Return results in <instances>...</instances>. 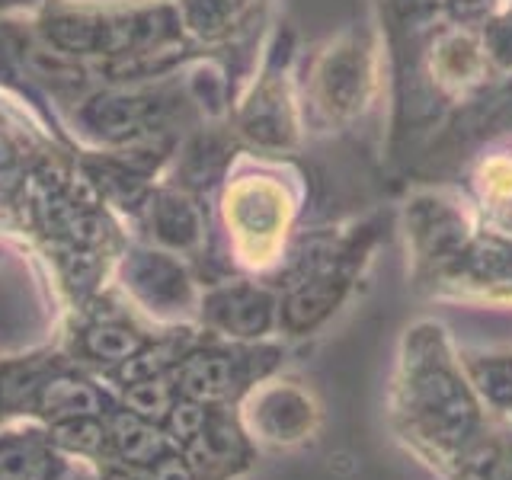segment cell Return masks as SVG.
Masks as SVG:
<instances>
[{"label": "cell", "mask_w": 512, "mask_h": 480, "mask_svg": "<svg viewBox=\"0 0 512 480\" xmlns=\"http://www.w3.org/2000/svg\"><path fill=\"white\" fill-rule=\"evenodd\" d=\"M410 416L426 439L445 448L464 445L477 426V404L445 368H426L410 384Z\"/></svg>", "instance_id": "6da1fadb"}, {"label": "cell", "mask_w": 512, "mask_h": 480, "mask_svg": "<svg viewBox=\"0 0 512 480\" xmlns=\"http://www.w3.org/2000/svg\"><path fill=\"white\" fill-rule=\"evenodd\" d=\"M52 458L39 439L0 442V480H48Z\"/></svg>", "instance_id": "7a4b0ae2"}, {"label": "cell", "mask_w": 512, "mask_h": 480, "mask_svg": "<svg viewBox=\"0 0 512 480\" xmlns=\"http://www.w3.org/2000/svg\"><path fill=\"white\" fill-rule=\"evenodd\" d=\"M183 384H186V394L196 397V400L221 397V394L231 391L234 368L228 359H221V356H199L183 368Z\"/></svg>", "instance_id": "3957f363"}, {"label": "cell", "mask_w": 512, "mask_h": 480, "mask_svg": "<svg viewBox=\"0 0 512 480\" xmlns=\"http://www.w3.org/2000/svg\"><path fill=\"white\" fill-rule=\"evenodd\" d=\"M45 407L48 413H61V416H71V420H77V416H90L100 410V397H96V391L90 388V384L77 381V378H61L55 384H48L45 388Z\"/></svg>", "instance_id": "277c9868"}, {"label": "cell", "mask_w": 512, "mask_h": 480, "mask_svg": "<svg viewBox=\"0 0 512 480\" xmlns=\"http://www.w3.org/2000/svg\"><path fill=\"white\" fill-rule=\"evenodd\" d=\"M221 324L237 333H260L269 320V301L263 295L237 292L224 295V308H218Z\"/></svg>", "instance_id": "5b68a950"}, {"label": "cell", "mask_w": 512, "mask_h": 480, "mask_svg": "<svg viewBox=\"0 0 512 480\" xmlns=\"http://www.w3.org/2000/svg\"><path fill=\"white\" fill-rule=\"evenodd\" d=\"M116 445L125 458L132 461H151L157 452V432L151 426H144L135 416H122L116 423Z\"/></svg>", "instance_id": "8992f818"}, {"label": "cell", "mask_w": 512, "mask_h": 480, "mask_svg": "<svg viewBox=\"0 0 512 480\" xmlns=\"http://www.w3.org/2000/svg\"><path fill=\"white\" fill-rule=\"evenodd\" d=\"M474 381L496 407H512V362L509 359H490L474 365Z\"/></svg>", "instance_id": "52a82bcc"}, {"label": "cell", "mask_w": 512, "mask_h": 480, "mask_svg": "<svg viewBox=\"0 0 512 480\" xmlns=\"http://www.w3.org/2000/svg\"><path fill=\"white\" fill-rule=\"evenodd\" d=\"M138 346V336L125 327H96L87 333V349L96 359H132Z\"/></svg>", "instance_id": "ba28073f"}, {"label": "cell", "mask_w": 512, "mask_h": 480, "mask_svg": "<svg viewBox=\"0 0 512 480\" xmlns=\"http://www.w3.org/2000/svg\"><path fill=\"white\" fill-rule=\"evenodd\" d=\"M144 119H148V106L141 100H100V116H96V125L109 135H125L138 128Z\"/></svg>", "instance_id": "9c48e42d"}, {"label": "cell", "mask_w": 512, "mask_h": 480, "mask_svg": "<svg viewBox=\"0 0 512 480\" xmlns=\"http://www.w3.org/2000/svg\"><path fill=\"white\" fill-rule=\"evenodd\" d=\"M128 404L135 407L138 416H148V420H154V416H164L170 410V391L164 381L157 378H144L138 381L132 391H128Z\"/></svg>", "instance_id": "30bf717a"}, {"label": "cell", "mask_w": 512, "mask_h": 480, "mask_svg": "<svg viewBox=\"0 0 512 480\" xmlns=\"http://www.w3.org/2000/svg\"><path fill=\"white\" fill-rule=\"evenodd\" d=\"M183 202H160V212H157V228L160 234H164L167 240H176V244H186V240L196 234V221H183V212L186 208H180Z\"/></svg>", "instance_id": "8fae6325"}, {"label": "cell", "mask_w": 512, "mask_h": 480, "mask_svg": "<svg viewBox=\"0 0 512 480\" xmlns=\"http://www.w3.org/2000/svg\"><path fill=\"white\" fill-rule=\"evenodd\" d=\"M170 423H173V432H176V436L192 439V436H199V432H202V426H205V413H202L196 404H180V407H173V410H170Z\"/></svg>", "instance_id": "7c38bea8"}, {"label": "cell", "mask_w": 512, "mask_h": 480, "mask_svg": "<svg viewBox=\"0 0 512 480\" xmlns=\"http://www.w3.org/2000/svg\"><path fill=\"white\" fill-rule=\"evenodd\" d=\"M500 480H512V448L503 452V461H500Z\"/></svg>", "instance_id": "4fadbf2b"}, {"label": "cell", "mask_w": 512, "mask_h": 480, "mask_svg": "<svg viewBox=\"0 0 512 480\" xmlns=\"http://www.w3.org/2000/svg\"><path fill=\"white\" fill-rule=\"evenodd\" d=\"M106 480H128V477H125V474H109Z\"/></svg>", "instance_id": "5bb4252c"}]
</instances>
